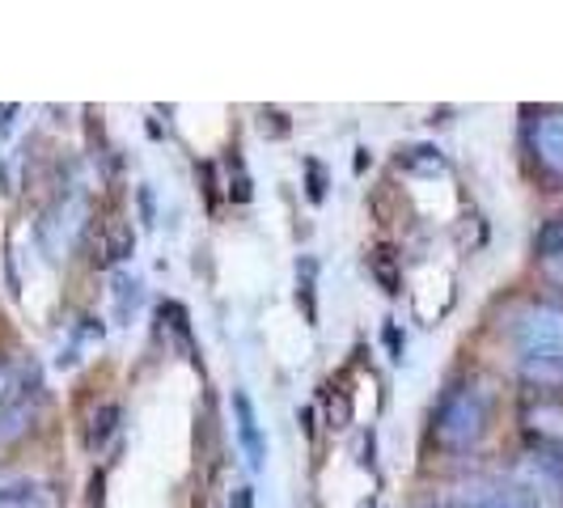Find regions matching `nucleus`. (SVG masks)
<instances>
[{"mask_svg":"<svg viewBox=\"0 0 563 508\" xmlns=\"http://www.w3.org/2000/svg\"><path fill=\"white\" fill-rule=\"evenodd\" d=\"M492 428V390L483 382H453L432 407V445L445 453H471Z\"/></svg>","mask_w":563,"mask_h":508,"instance_id":"f257e3e1","label":"nucleus"},{"mask_svg":"<svg viewBox=\"0 0 563 508\" xmlns=\"http://www.w3.org/2000/svg\"><path fill=\"white\" fill-rule=\"evenodd\" d=\"M85 225H89V199L81 191H64V196L34 221V242L52 263H59L68 251H77Z\"/></svg>","mask_w":563,"mask_h":508,"instance_id":"f03ea898","label":"nucleus"},{"mask_svg":"<svg viewBox=\"0 0 563 508\" xmlns=\"http://www.w3.org/2000/svg\"><path fill=\"white\" fill-rule=\"evenodd\" d=\"M512 343L521 361L530 356H563V306L560 301H530L512 318Z\"/></svg>","mask_w":563,"mask_h":508,"instance_id":"7ed1b4c3","label":"nucleus"},{"mask_svg":"<svg viewBox=\"0 0 563 508\" xmlns=\"http://www.w3.org/2000/svg\"><path fill=\"white\" fill-rule=\"evenodd\" d=\"M233 428H238V445L246 453L251 471H263V462H267V437H263V423H258V411H254V398L242 386L233 390Z\"/></svg>","mask_w":563,"mask_h":508,"instance_id":"20e7f679","label":"nucleus"},{"mask_svg":"<svg viewBox=\"0 0 563 508\" xmlns=\"http://www.w3.org/2000/svg\"><path fill=\"white\" fill-rule=\"evenodd\" d=\"M526 136H530V153L538 157V166L563 174V111H538Z\"/></svg>","mask_w":563,"mask_h":508,"instance_id":"39448f33","label":"nucleus"},{"mask_svg":"<svg viewBox=\"0 0 563 508\" xmlns=\"http://www.w3.org/2000/svg\"><path fill=\"white\" fill-rule=\"evenodd\" d=\"M0 508H56V496L38 475L4 471L0 475Z\"/></svg>","mask_w":563,"mask_h":508,"instance_id":"423d86ee","label":"nucleus"},{"mask_svg":"<svg viewBox=\"0 0 563 508\" xmlns=\"http://www.w3.org/2000/svg\"><path fill=\"white\" fill-rule=\"evenodd\" d=\"M457 508H538L517 483H471L457 487Z\"/></svg>","mask_w":563,"mask_h":508,"instance_id":"0eeeda50","label":"nucleus"},{"mask_svg":"<svg viewBox=\"0 0 563 508\" xmlns=\"http://www.w3.org/2000/svg\"><path fill=\"white\" fill-rule=\"evenodd\" d=\"M526 428L538 445H563V398H538L526 407Z\"/></svg>","mask_w":563,"mask_h":508,"instance_id":"6e6552de","label":"nucleus"},{"mask_svg":"<svg viewBox=\"0 0 563 508\" xmlns=\"http://www.w3.org/2000/svg\"><path fill=\"white\" fill-rule=\"evenodd\" d=\"M365 272L368 280L377 284L386 297H398L402 292V254L395 251V246H373V251L365 254Z\"/></svg>","mask_w":563,"mask_h":508,"instance_id":"1a4fd4ad","label":"nucleus"},{"mask_svg":"<svg viewBox=\"0 0 563 508\" xmlns=\"http://www.w3.org/2000/svg\"><path fill=\"white\" fill-rule=\"evenodd\" d=\"M157 322H162V331H169V335H174V347H178L183 356H191V361H196L191 310H187L183 301H174V297H162V301H157Z\"/></svg>","mask_w":563,"mask_h":508,"instance_id":"9d476101","label":"nucleus"},{"mask_svg":"<svg viewBox=\"0 0 563 508\" xmlns=\"http://www.w3.org/2000/svg\"><path fill=\"white\" fill-rule=\"evenodd\" d=\"M119 423H123V402H98L89 411V423H85V450L89 453L107 450L114 441V432H119Z\"/></svg>","mask_w":563,"mask_h":508,"instance_id":"9b49d317","label":"nucleus"},{"mask_svg":"<svg viewBox=\"0 0 563 508\" xmlns=\"http://www.w3.org/2000/svg\"><path fill=\"white\" fill-rule=\"evenodd\" d=\"M318 272H322V263L313 254L297 258V288H292V297H297V310H301L310 331L318 327Z\"/></svg>","mask_w":563,"mask_h":508,"instance_id":"f8f14e48","label":"nucleus"},{"mask_svg":"<svg viewBox=\"0 0 563 508\" xmlns=\"http://www.w3.org/2000/svg\"><path fill=\"white\" fill-rule=\"evenodd\" d=\"M98 246H102V254H98L102 267L128 263L136 254V229L128 225V221H111V225H102V233H98Z\"/></svg>","mask_w":563,"mask_h":508,"instance_id":"ddd939ff","label":"nucleus"},{"mask_svg":"<svg viewBox=\"0 0 563 508\" xmlns=\"http://www.w3.org/2000/svg\"><path fill=\"white\" fill-rule=\"evenodd\" d=\"M395 166L407 169V174H445L450 162L437 144H407V148H398Z\"/></svg>","mask_w":563,"mask_h":508,"instance_id":"4468645a","label":"nucleus"},{"mask_svg":"<svg viewBox=\"0 0 563 508\" xmlns=\"http://www.w3.org/2000/svg\"><path fill=\"white\" fill-rule=\"evenodd\" d=\"M34 402L30 398H18V402H9L4 411H0V445H9V441H18V437H26L30 428H34Z\"/></svg>","mask_w":563,"mask_h":508,"instance_id":"2eb2a0df","label":"nucleus"},{"mask_svg":"<svg viewBox=\"0 0 563 508\" xmlns=\"http://www.w3.org/2000/svg\"><path fill=\"white\" fill-rule=\"evenodd\" d=\"M534 254H538V263H560L563 258V212L547 217V221L534 229Z\"/></svg>","mask_w":563,"mask_h":508,"instance_id":"dca6fc26","label":"nucleus"},{"mask_svg":"<svg viewBox=\"0 0 563 508\" xmlns=\"http://www.w3.org/2000/svg\"><path fill=\"white\" fill-rule=\"evenodd\" d=\"M301 187H306V199L313 208H322L327 196H331V169L322 157H301Z\"/></svg>","mask_w":563,"mask_h":508,"instance_id":"f3484780","label":"nucleus"},{"mask_svg":"<svg viewBox=\"0 0 563 508\" xmlns=\"http://www.w3.org/2000/svg\"><path fill=\"white\" fill-rule=\"evenodd\" d=\"M225 199H229V203H251V199H254V178H251V169H246L242 148H233V157H229Z\"/></svg>","mask_w":563,"mask_h":508,"instance_id":"a211bd4d","label":"nucleus"},{"mask_svg":"<svg viewBox=\"0 0 563 508\" xmlns=\"http://www.w3.org/2000/svg\"><path fill=\"white\" fill-rule=\"evenodd\" d=\"M254 128L263 141H288L292 136V114L280 111V107H258L254 111Z\"/></svg>","mask_w":563,"mask_h":508,"instance_id":"6ab92c4d","label":"nucleus"},{"mask_svg":"<svg viewBox=\"0 0 563 508\" xmlns=\"http://www.w3.org/2000/svg\"><path fill=\"white\" fill-rule=\"evenodd\" d=\"M141 288H144V284L136 280V276H123V272L114 276L111 297H114V318H119V322H128V318H132V310L141 306Z\"/></svg>","mask_w":563,"mask_h":508,"instance_id":"aec40b11","label":"nucleus"},{"mask_svg":"<svg viewBox=\"0 0 563 508\" xmlns=\"http://www.w3.org/2000/svg\"><path fill=\"white\" fill-rule=\"evenodd\" d=\"M322 407H327V428H347L352 423V390L322 386Z\"/></svg>","mask_w":563,"mask_h":508,"instance_id":"412c9836","label":"nucleus"},{"mask_svg":"<svg viewBox=\"0 0 563 508\" xmlns=\"http://www.w3.org/2000/svg\"><path fill=\"white\" fill-rule=\"evenodd\" d=\"M196 174H199V187H203V203H208V217H217V208H221V199H225L221 183H217V162H199Z\"/></svg>","mask_w":563,"mask_h":508,"instance_id":"4be33fe9","label":"nucleus"},{"mask_svg":"<svg viewBox=\"0 0 563 508\" xmlns=\"http://www.w3.org/2000/svg\"><path fill=\"white\" fill-rule=\"evenodd\" d=\"M382 347H386V361L390 365H402V356H407V331H402V322H395V318L382 322Z\"/></svg>","mask_w":563,"mask_h":508,"instance_id":"5701e85b","label":"nucleus"},{"mask_svg":"<svg viewBox=\"0 0 563 508\" xmlns=\"http://www.w3.org/2000/svg\"><path fill=\"white\" fill-rule=\"evenodd\" d=\"M102 335H107V327H102V318H93V313H85V318H77V327H73V343H102Z\"/></svg>","mask_w":563,"mask_h":508,"instance_id":"b1692460","label":"nucleus"},{"mask_svg":"<svg viewBox=\"0 0 563 508\" xmlns=\"http://www.w3.org/2000/svg\"><path fill=\"white\" fill-rule=\"evenodd\" d=\"M136 212H141L144 229L157 225V196H153V187H148V183H141V187H136Z\"/></svg>","mask_w":563,"mask_h":508,"instance_id":"393cba45","label":"nucleus"},{"mask_svg":"<svg viewBox=\"0 0 563 508\" xmlns=\"http://www.w3.org/2000/svg\"><path fill=\"white\" fill-rule=\"evenodd\" d=\"M18 398H26L22 395V386H18V377H13L9 368H0V411H4L9 402H18Z\"/></svg>","mask_w":563,"mask_h":508,"instance_id":"a878e982","label":"nucleus"},{"mask_svg":"<svg viewBox=\"0 0 563 508\" xmlns=\"http://www.w3.org/2000/svg\"><path fill=\"white\" fill-rule=\"evenodd\" d=\"M297 428L306 432V441H318V407L313 402H306V407H297Z\"/></svg>","mask_w":563,"mask_h":508,"instance_id":"bb28decb","label":"nucleus"},{"mask_svg":"<svg viewBox=\"0 0 563 508\" xmlns=\"http://www.w3.org/2000/svg\"><path fill=\"white\" fill-rule=\"evenodd\" d=\"M18 114H22V107H18V102H0V144L9 141V132H13Z\"/></svg>","mask_w":563,"mask_h":508,"instance_id":"cd10ccee","label":"nucleus"},{"mask_svg":"<svg viewBox=\"0 0 563 508\" xmlns=\"http://www.w3.org/2000/svg\"><path fill=\"white\" fill-rule=\"evenodd\" d=\"M373 453H377V437L368 428V432H361V466H373Z\"/></svg>","mask_w":563,"mask_h":508,"instance_id":"c85d7f7f","label":"nucleus"},{"mask_svg":"<svg viewBox=\"0 0 563 508\" xmlns=\"http://www.w3.org/2000/svg\"><path fill=\"white\" fill-rule=\"evenodd\" d=\"M373 166V148H365V144H356V157H352V174L361 178L365 169Z\"/></svg>","mask_w":563,"mask_h":508,"instance_id":"c756f323","label":"nucleus"},{"mask_svg":"<svg viewBox=\"0 0 563 508\" xmlns=\"http://www.w3.org/2000/svg\"><path fill=\"white\" fill-rule=\"evenodd\" d=\"M229 508H254V487H233Z\"/></svg>","mask_w":563,"mask_h":508,"instance_id":"7c9ffc66","label":"nucleus"},{"mask_svg":"<svg viewBox=\"0 0 563 508\" xmlns=\"http://www.w3.org/2000/svg\"><path fill=\"white\" fill-rule=\"evenodd\" d=\"M144 132H148V136H153V141H166V128H162V123H157V119H148V123H144Z\"/></svg>","mask_w":563,"mask_h":508,"instance_id":"2f4dec72","label":"nucleus"},{"mask_svg":"<svg viewBox=\"0 0 563 508\" xmlns=\"http://www.w3.org/2000/svg\"><path fill=\"white\" fill-rule=\"evenodd\" d=\"M0 191H4V196L13 191V178H9V162H0Z\"/></svg>","mask_w":563,"mask_h":508,"instance_id":"473e14b6","label":"nucleus"},{"mask_svg":"<svg viewBox=\"0 0 563 508\" xmlns=\"http://www.w3.org/2000/svg\"><path fill=\"white\" fill-rule=\"evenodd\" d=\"M361 508H377V505H373V500H361Z\"/></svg>","mask_w":563,"mask_h":508,"instance_id":"72a5a7b5","label":"nucleus"},{"mask_svg":"<svg viewBox=\"0 0 563 508\" xmlns=\"http://www.w3.org/2000/svg\"><path fill=\"white\" fill-rule=\"evenodd\" d=\"M423 508H450V505H423Z\"/></svg>","mask_w":563,"mask_h":508,"instance_id":"f704fd0d","label":"nucleus"}]
</instances>
